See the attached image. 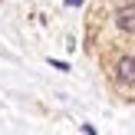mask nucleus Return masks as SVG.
I'll use <instances>...</instances> for the list:
<instances>
[{"mask_svg": "<svg viewBox=\"0 0 135 135\" xmlns=\"http://www.w3.org/2000/svg\"><path fill=\"white\" fill-rule=\"evenodd\" d=\"M66 3H69V7H79V3H83V0H66Z\"/></svg>", "mask_w": 135, "mask_h": 135, "instance_id": "3", "label": "nucleus"}, {"mask_svg": "<svg viewBox=\"0 0 135 135\" xmlns=\"http://www.w3.org/2000/svg\"><path fill=\"white\" fill-rule=\"evenodd\" d=\"M115 26L122 33H129V36H135V0L132 3H122L115 10Z\"/></svg>", "mask_w": 135, "mask_h": 135, "instance_id": "2", "label": "nucleus"}, {"mask_svg": "<svg viewBox=\"0 0 135 135\" xmlns=\"http://www.w3.org/2000/svg\"><path fill=\"white\" fill-rule=\"evenodd\" d=\"M112 76H115V83L125 86V89H129V86H135V56H129V53H125V56H119V59H115V69H112Z\"/></svg>", "mask_w": 135, "mask_h": 135, "instance_id": "1", "label": "nucleus"}]
</instances>
